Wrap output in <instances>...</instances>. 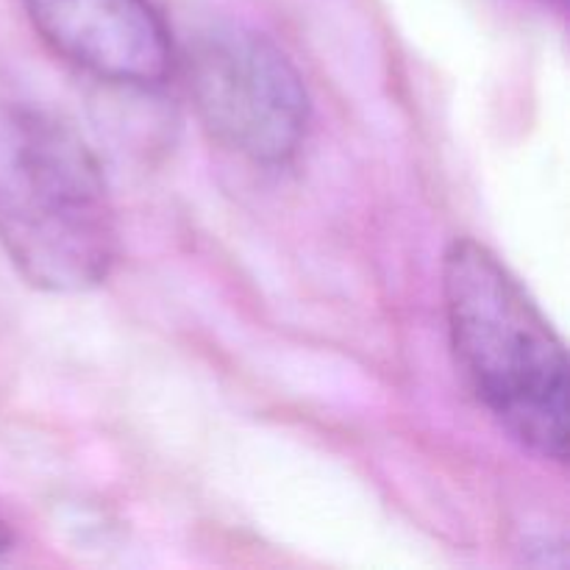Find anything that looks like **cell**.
Wrapping results in <instances>:
<instances>
[{
  "instance_id": "1",
  "label": "cell",
  "mask_w": 570,
  "mask_h": 570,
  "mask_svg": "<svg viewBox=\"0 0 570 570\" xmlns=\"http://www.w3.org/2000/svg\"><path fill=\"white\" fill-rule=\"evenodd\" d=\"M0 245L31 287L87 293L120 256L104 167L83 134L28 89L0 81Z\"/></svg>"
},
{
  "instance_id": "2",
  "label": "cell",
  "mask_w": 570,
  "mask_h": 570,
  "mask_svg": "<svg viewBox=\"0 0 570 570\" xmlns=\"http://www.w3.org/2000/svg\"><path fill=\"white\" fill-rule=\"evenodd\" d=\"M443 306L462 379L490 417L543 462H568L566 345L515 273L479 239L443 256Z\"/></svg>"
},
{
  "instance_id": "3",
  "label": "cell",
  "mask_w": 570,
  "mask_h": 570,
  "mask_svg": "<svg viewBox=\"0 0 570 570\" xmlns=\"http://www.w3.org/2000/svg\"><path fill=\"white\" fill-rule=\"evenodd\" d=\"M200 126L217 145L259 167H284L301 154L312 98L289 56L248 26H212L184 56Z\"/></svg>"
},
{
  "instance_id": "4",
  "label": "cell",
  "mask_w": 570,
  "mask_h": 570,
  "mask_svg": "<svg viewBox=\"0 0 570 570\" xmlns=\"http://www.w3.org/2000/svg\"><path fill=\"white\" fill-rule=\"evenodd\" d=\"M33 31L78 70L115 87L156 89L176 70V48L150 0H22Z\"/></svg>"
},
{
  "instance_id": "5",
  "label": "cell",
  "mask_w": 570,
  "mask_h": 570,
  "mask_svg": "<svg viewBox=\"0 0 570 570\" xmlns=\"http://www.w3.org/2000/svg\"><path fill=\"white\" fill-rule=\"evenodd\" d=\"M17 551H20V532L11 523V518L0 510V566H9L17 560Z\"/></svg>"
}]
</instances>
